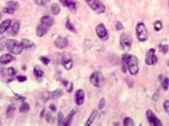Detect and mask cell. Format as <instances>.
<instances>
[{
	"mask_svg": "<svg viewBox=\"0 0 169 126\" xmlns=\"http://www.w3.org/2000/svg\"><path fill=\"white\" fill-rule=\"evenodd\" d=\"M90 82L92 86L97 87V88H101L102 86H104L105 82V77L101 72H94L90 76Z\"/></svg>",
	"mask_w": 169,
	"mask_h": 126,
	"instance_id": "cell-1",
	"label": "cell"
},
{
	"mask_svg": "<svg viewBox=\"0 0 169 126\" xmlns=\"http://www.w3.org/2000/svg\"><path fill=\"white\" fill-rule=\"evenodd\" d=\"M6 47L9 49V51H11L14 55H19L24 49L20 43H17L15 40H7Z\"/></svg>",
	"mask_w": 169,
	"mask_h": 126,
	"instance_id": "cell-2",
	"label": "cell"
},
{
	"mask_svg": "<svg viewBox=\"0 0 169 126\" xmlns=\"http://www.w3.org/2000/svg\"><path fill=\"white\" fill-rule=\"evenodd\" d=\"M88 6L93 10L97 14H103L106 11V8L99 0H86Z\"/></svg>",
	"mask_w": 169,
	"mask_h": 126,
	"instance_id": "cell-3",
	"label": "cell"
},
{
	"mask_svg": "<svg viewBox=\"0 0 169 126\" xmlns=\"http://www.w3.org/2000/svg\"><path fill=\"white\" fill-rule=\"evenodd\" d=\"M136 33L137 39L139 42H146L148 39V30L143 23H138L136 26Z\"/></svg>",
	"mask_w": 169,
	"mask_h": 126,
	"instance_id": "cell-4",
	"label": "cell"
},
{
	"mask_svg": "<svg viewBox=\"0 0 169 126\" xmlns=\"http://www.w3.org/2000/svg\"><path fill=\"white\" fill-rule=\"evenodd\" d=\"M127 70L131 75H137L139 67H138V59L135 56H129L127 60Z\"/></svg>",
	"mask_w": 169,
	"mask_h": 126,
	"instance_id": "cell-5",
	"label": "cell"
},
{
	"mask_svg": "<svg viewBox=\"0 0 169 126\" xmlns=\"http://www.w3.org/2000/svg\"><path fill=\"white\" fill-rule=\"evenodd\" d=\"M95 32H97V36H99V39L102 41H107L108 40V32H107V29H106V27H105L103 24H99L97 26V28H95Z\"/></svg>",
	"mask_w": 169,
	"mask_h": 126,
	"instance_id": "cell-6",
	"label": "cell"
},
{
	"mask_svg": "<svg viewBox=\"0 0 169 126\" xmlns=\"http://www.w3.org/2000/svg\"><path fill=\"white\" fill-rule=\"evenodd\" d=\"M146 115H147L148 122H149L151 125H154V126H162L163 125V124H162V121L158 120L157 117H156L155 113L153 112L152 110H148L147 113H146Z\"/></svg>",
	"mask_w": 169,
	"mask_h": 126,
	"instance_id": "cell-7",
	"label": "cell"
},
{
	"mask_svg": "<svg viewBox=\"0 0 169 126\" xmlns=\"http://www.w3.org/2000/svg\"><path fill=\"white\" fill-rule=\"evenodd\" d=\"M120 46L124 50H129L132 46V38L127 34H122L120 36Z\"/></svg>",
	"mask_w": 169,
	"mask_h": 126,
	"instance_id": "cell-8",
	"label": "cell"
},
{
	"mask_svg": "<svg viewBox=\"0 0 169 126\" xmlns=\"http://www.w3.org/2000/svg\"><path fill=\"white\" fill-rule=\"evenodd\" d=\"M146 63L148 65H155L157 63V57L155 56V49H150L146 56Z\"/></svg>",
	"mask_w": 169,
	"mask_h": 126,
	"instance_id": "cell-9",
	"label": "cell"
},
{
	"mask_svg": "<svg viewBox=\"0 0 169 126\" xmlns=\"http://www.w3.org/2000/svg\"><path fill=\"white\" fill-rule=\"evenodd\" d=\"M17 9H18V3L15 1H9L7 3V7L3 9V12L8 14H14V12L16 11Z\"/></svg>",
	"mask_w": 169,
	"mask_h": 126,
	"instance_id": "cell-10",
	"label": "cell"
},
{
	"mask_svg": "<svg viewBox=\"0 0 169 126\" xmlns=\"http://www.w3.org/2000/svg\"><path fill=\"white\" fill-rule=\"evenodd\" d=\"M67 43H69V41H67V38H64V36H59V38H57V40L55 41V46H56L57 48L63 49L67 46Z\"/></svg>",
	"mask_w": 169,
	"mask_h": 126,
	"instance_id": "cell-11",
	"label": "cell"
},
{
	"mask_svg": "<svg viewBox=\"0 0 169 126\" xmlns=\"http://www.w3.org/2000/svg\"><path fill=\"white\" fill-rule=\"evenodd\" d=\"M62 65H63V67H64L65 70H71L73 67V61L72 59H71L70 56H67V55H65V56L62 57V61H61Z\"/></svg>",
	"mask_w": 169,
	"mask_h": 126,
	"instance_id": "cell-12",
	"label": "cell"
},
{
	"mask_svg": "<svg viewBox=\"0 0 169 126\" xmlns=\"http://www.w3.org/2000/svg\"><path fill=\"white\" fill-rule=\"evenodd\" d=\"M19 28H20V22L19 20H16L13 25L10 26V28L8 29L9 34L10 35H16L19 31Z\"/></svg>",
	"mask_w": 169,
	"mask_h": 126,
	"instance_id": "cell-13",
	"label": "cell"
},
{
	"mask_svg": "<svg viewBox=\"0 0 169 126\" xmlns=\"http://www.w3.org/2000/svg\"><path fill=\"white\" fill-rule=\"evenodd\" d=\"M83 102H85V92L81 90V89H79V90H77L76 91V95H75V103L77 105H83Z\"/></svg>",
	"mask_w": 169,
	"mask_h": 126,
	"instance_id": "cell-14",
	"label": "cell"
},
{
	"mask_svg": "<svg viewBox=\"0 0 169 126\" xmlns=\"http://www.w3.org/2000/svg\"><path fill=\"white\" fill-rule=\"evenodd\" d=\"M2 73L4 77H8V81H11L15 76V74H16V71L13 67H8L6 70H3Z\"/></svg>",
	"mask_w": 169,
	"mask_h": 126,
	"instance_id": "cell-15",
	"label": "cell"
},
{
	"mask_svg": "<svg viewBox=\"0 0 169 126\" xmlns=\"http://www.w3.org/2000/svg\"><path fill=\"white\" fill-rule=\"evenodd\" d=\"M48 29H49L48 26H46V25L41 23L38 27H37V35H38V36H43V35H45L46 33H47Z\"/></svg>",
	"mask_w": 169,
	"mask_h": 126,
	"instance_id": "cell-16",
	"label": "cell"
},
{
	"mask_svg": "<svg viewBox=\"0 0 169 126\" xmlns=\"http://www.w3.org/2000/svg\"><path fill=\"white\" fill-rule=\"evenodd\" d=\"M14 60H15V57H13L10 54H4L0 57V63L1 64H8V63L14 61Z\"/></svg>",
	"mask_w": 169,
	"mask_h": 126,
	"instance_id": "cell-17",
	"label": "cell"
},
{
	"mask_svg": "<svg viewBox=\"0 0 169 126\" xmlns=\"http://www.w3.org/2000/svg\"><path fill=\"white\" fill-rule=\"evenodd\" d=\"M60 2L63 4L64 7L69 8L72 12H75L76 11V3L73 1V0H60Z\"/></svg>",
	"mask_w": 169,
	"mask_h": 126,
	"instance_id": "cell-18",
	"label": "cell"
},
{
	"mask_svg": "<svg viewBox=\"0 0 169 126\" xmlns=\"http://www.w3.org/2000/svg\"><path fill=\"white\" fill-rule=\"evenodd\" d=\"M12 24V20L11 19H6V20H3L1 24H0V34H3V33L8 31V29L10 28Z\"/></svg>",
	"mask_w": 169,
	"mask_h": 126,
	"instance_id": "cell-19",
	"label": "cell"
},
{
	"mask_svg": "<svg viewBox=\"0 0 169 126\" xmlns=\"http://www.w3.org/2000/svg\"><path fill=\"white\" fill-rule=\"evenodd\" d=\"M20 45L23 46V48L24 49H32L35 47V44L33 43V42H31L30 40H28V39H23L22 42H20Z\"/></svg>",
	"mask_w": 169,
	"mask_h": 126,
	"instance_id": "cell-20",
	"label": "cell"
},
{
	"mask_svg": "<svg viewBox=\"0 0 169 126\" xmlns=\"http://www.w3.org/2000/svg\"><path fill=\"white\" fill-rule=\"evenodd\" d=\"M129 56H131V55L124 54L123 56H122V59H121V64H122V72H124V73L127 71V60H129Z\"/></svg>",
	"mask_w": 169,
	"mask_h": 126,
	"instance_id": "cell-21",
	"label": "cell"
},
{
	"mask_svg": "<svg viewBox=\"0 0 169 126\" xmlns=\"http://www.w3.org/2000/svg\"><path fill=\"white\" fill-rule=\"evenodd\" d=\"M41 23L44 25H46V26H48L49 28L54 25V19L51 18L50 16H48V15H46V16H43L42 18H41Z\"/></svg>",
	"mask_w": 169,
	"mask_h": 126,
	"instance_id": "cell-22",
	"label": "cell"
},
{
	"mask_svg": "<svg viewBox=\"0 0 169 126\" xmlns=\"http://www.w3.org/2000/svg\"><path fill=\"white\" fill-rule=\"evenodd\" d=\"M33 73H34L35 77L39 78V79H40V78H42L44 76V72L42 71V68H41L40 66H38V65L34 67V71H33Z\"/></svg>",
	"mask_w": 169,
	"mask_h": 126,
	"instance_id": "cell-23",
	"label": "cell"
},
{
	"mask_svg": "<svg viewBox=\"0 0 169 126\" xmlns=\"http://www.w3.org/2000/svg\"><path fill=\"white\" fill-rule=\"evenodd\" d=\"M97 110H93V111L91 112V114H90V117H89L88 121L86 122V125H87V126L91 125L92 122L94 121V119L97 118Z\"/></svg>",
	"mask_w": 169,
	"mask_h": 126,
	"instance_id": "cell-24",
	"label": "cell"
},
{
	"mask_svg": "<svg viewBox=\"0 0 169 126\" xmlns=\"http://www.w3.org/2000/svg\"><path fill=\"white\" fill-rule=\"evenodd\" d=\"M50 12L51 14H54V15H58L60 12V7L58 3H53L50 7Z\"/></svg>",
	"mask_w": 169,
	"mask_h": 126,
	"instance_id": "cell-25",
	"label": "cell"
},
{
	"mask_svg": "<svg viewBox=\"0 0 169 126\" xmlns=\"http://www.w3.org/2000/svg\"><path fill=\"white\" fill-rule=\"evenodd\" d=\"M29 109H30L29 104H28V103L23 102V104L20 105V107H19V112H20V113H26V112H28V111H29Z\"/></svg>",
	"mask_w": 169,
	"mask_h": 126,
	"instance_id": "cell-26",
	"label": "cell"
},
{
	"mask_svg": "<svg viewBox=\"0 0 169 126\" xmlns=\"http://www.w3.org/2000/svg\"><path fill=\"white\" fill-rule=\"evenodd\" d=\"M74 113H75V110H73L72 112H71L70 114L67 115V118L64 120V124H63V125H65V126L71 125V123H72V120H73V115H74Z\"/></svg>",
	"mask_w": 169,
	"mask_h": 126,
	"instance_id": "cell-27",
	"label": "cell"
},
{
	"mask_svg": "<svg viewBox=\"0 0 169 126\" xmlns=\"http://www.w3.org/2000/svg\"><path fill=\"white\" fill-rule=\"evenodd\" d=\"M62 95H63V91L62 90H60V89H58V90H55L54 92H53V94H51V97L53 98H59V97H61Z\"/></svg>",
	"mask_w": 169,
	"mask_h": 126,
	"instance_id": "cell-28",
	"label": "cell"
},
{
	"mask_svg": "<svg viewBox=\"0 0 169 126\" xmlns=\"http://www.w3.org/2000/svg\"><path fill=\"white\" fill-rule=\"evenodd\" d=\"M123 125H129V126H134L135 125V122L133 121V119L131 118H125L123 120Z\"/></svg>",
	"mask_w": 169,
	"mask_h": 126,
	"instance_id": "cell-29",
	"label": "cell"
},
{
	"mask_svg": "<svg viewBox=\"0 0 169 126\" xmlns=\"http://www.w3.org/2000/svg\"><path fill=\"white\" fill-rule=\"evenodd\" d=\"M168 86H169V78H164V80L162 81V87L165 91L168 90Z\"/></svg>",
	"mask_w": 169,
	"mask_h": 126,
	"instance_id": "cell-30",
	"label": "cell"
},
{
	"mask_svg": "<svg viewBox=\"0 0 169 126\" xmlns=\"http://www.w3.org/2000/svg\"><path fill=\"white\" fill-rule=\"evenodd\" d=\"M163 28V24H162L161 20H156L155 23H154V30L155 31H159V30Z\"/></svg>",
	"mask_w": 169,
	"mask_h": 126,
	"instance_id": "cell-31",
	"label": "cell"
},
{
	"mask_svg": "<svg viewBox=\"0 0 169 126\" xmlns=\"http://www.w3.org/2000/svg\"><path fill=\"white\" fill-rule=\"evenodd\" d=\"M14 110H15V108H14L13 106H12V105H11V106H9L8 110H7V117H8V118H12Z\"/></svg>",
	"mask_w": 169,
	"mask_h": 126,
	"instance_id": "cell-32",
	"label": "cell"
},
{
	"mask_svg": "<svg viewBox=\"0 0 169 126\" xmlns=\"http://www.w3.org/2000/svg\"><path fill=\"white\" fill-rule=\"evenodd\" d=\"M65 27H67V29L70 30V31H72V32H76V31H75V28L73 27L72 23H71L70 20H69V19H67V23H65Z\"/></svg>",
	"mask_w": 169,
	"mask_h": 126,
	"instance_id": "cell-33",
	"label": "cell"
},
{
	"mask_svg": "<svg viewBox=\"0 0 169 126\" xmlns=\"http://www.w3.org/2000/svg\"><path fill=\"white\" fill-rule=\"evenodd\" d=\"M159 50L163 52V54H167L168 52V45H164V44H159Z\"/></svg>",
	"mask_w": 169,
	"mask_h": 126,
	"instance_id": "cell-34",
	"label": "cell"
},
{
	"mask_svg": "<svg viewBox=\"0 0 169 126\" xmlns=\"http://www.w3.org/2000/svg\"><path fill=\"white\" fill-rule=\"evenodd\" d=\"M58 124H59V125H63V124H64V118H63L62 112L58 113Z\"/></svg>",
	"mask_w": 169,
	"mask_h": 126,
	"instance_id": "cell-35",
	"label": "cell"
},
{
	"mask_svg": "<svg viewBox=\"0 0 169 126\" xmlns=\"http://www.w3.org/2000/svg\"><path fill=\"white\" fill-rule=\"evenodd\" d=\"M34 2L38 4V6H45L49 2V0H34Z\"/></svg>",
	"mask_w": 169,
	"mask_h": 126,
	"instance_id": "cell-36",
	"label": "cell"
},
{
	"mask_svg": "<svg viewBox=\"0 0 169 126\" xmlns=\"http://www.w3.org/2000/svg\"><path fill=\"white\" fill-rule=\"evenodd\" d=\"M54 121H55L54 117H53L50 113H47V114H46V122H47V123H54Z\"/></svg>",
	"mask_w": 169,
	"mask_h": 126,
	"instance_id": "cell-37",
	"label": "cell"
},
{
	"mask_svg": "<svg viewBox=\"0 0 169 126\" xmlns=\"http://www.w3.org/2000/svg\"><path fill=\"white\" fill-rule=\"evenodd\" d=\"M105 105H106V101H105V98H101V101H99V109L102 110L103 108H105Z\"/></svg>",
	"mask_w": 169,
	"mask_h": 126,
	"instance_id": "cell-38",
	"label": "cell"
},
{
	"mask_svg": "<svg viewBox=\"0 0 169 126\" xmlns=\"http://www.w3.org/2000/svg\"><path fill=\"white\" fill-rule=\"evenodd\" d=\"M164 109H165L167 114L169 115V101H165L164 102Z\"/></svg>",
	"mask_w": 169,
	"mask_h": 126,
	"instance_id": "cell-39",
	"label": "cell"
},
{
	"mask_svg": "<svg viewBox=\"0 0 169 126\" xmlns=\"http://www.w3.org/2000/svg\"><path fill=\"white\" fill-rule=\"evenodd\" d=\"M40 61L43 62L44 65H48V63H49V59L47 57H40Z\"/></svg>",
	"mask_w": 169,
	"mask_h": 126,
	"instance_id": "cell-40",
	"label": "cell"
},
{
	"mask_svg": "<svg viewBox=\"0 0 169 126\" xmlns=\"http://www.w3.org/2000/svg\"><path fill=\"white\" fill-rule=\"evenodd\" d=\"M116 29L118 30V31H120V30H123V25L121 24L120 22H117V24H116Z\"/></svg>",
	"mask_w": 169,
	"mask_h": 126,
	"instance_id": "cell-41",
	"label": "cell"
},
{
	"mask_svg": "<svg viewBox=\"0 0 169 126\" xmlns=\"http://www.w3.org/2000/svg\"><path fill=\"white\" fill-rule=\"evenodd\" d=\"M17 80L19 81V82H24V81L27 80V77L26 76H17Z\"/></svg>",
	"mask_w": 169,
	"mask_h": 126,
	"instance_id": "cell-42",
	"label": "cell"
},
{
	"mask_svg": "<svg viewBox=\"0 0 169 126\" xmlns=\"http://www.w3.org/2000/svg\"><path fill=\"white\" fill-rule=\"evenodd\" d=\"M67 92H69V93H71V92L73 91V83L72 82L69 83V88H67Z\"/></svg>",
	"mask_w": 169,
	"mask_h": 126,
	"instance_id": "cell-43",
	"label": "cell"
},
{
	"mask_svg": "<svg viewBox=\"0 0 169 126\" xmlns=\"http://www.w3.org/2000/svg\"><path fill=\"white\" fill-rule=\"evenodd\" d=\"M49 108H51V110L53 111H56V107H55V105H50V107Z\"/></svg>",
	"mask_w": 169,
	"mask_h": 126,
	"instance_id": "cell-44",
	"label": "cell"
},
{
	"mask_svg": "<svg viewBox=\"0 0 169 126\" xmlns=\"http://www.w3.org/2000/svg\"><path fill=\"white\" fill-rule=\"evenodd\" d=\"M0 125H1V121H0Z\"/></svg>",
	"mask_w": 169,
	"mask_h": 126,
	"instance_id": "cell-45",
	"label": "cell"
},
{
	"mask_svg": "<svg viewBox=\"0 0 169 126\" xmlns=\"http://www.w3.org/2000/svg\"><path fill=\"white\" fill-rule=\"evenodd\" d=\"M168 65H169V61H168Z\"/></svg>",
	"mask_w": 169,
	"mask_h": 126,
	"instance_id": "cell-46",
	"label": "cell"
},
{
	"mask_svg": "<svg viewBox=\"0 0 169 126\" xmlns=\"http://www.w3.org/2000/svg\"><path fill=\"white\" fill-rule=\"evenodd\" d=\"M0 17H1V15H0Z\"/></svg>",
	"mask_w": 169,
	"mask_h": 126,
	"instance_id": "cell-47",
	"label": "cell"
}]
</instances>
